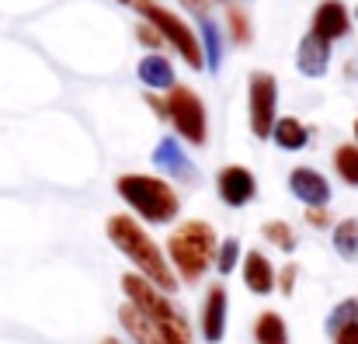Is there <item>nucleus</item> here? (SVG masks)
Returning <instances> with one entry per match:
<instances>
[{
    "label": "nucleus",
    "mask_w": 358,
    "mask_h": 344,
    "mask_svg": "<svg viewBox=\"0 0 358 344\" xmlns=\"http://www.w3.org/2000/svg\"><path fill=\"white\" fill-rule=\"evenodd\" d=\"M334 344H358V324H348L334 334Z\"/></svg>",
    "instance_id": "nucleus-29"
},
{
    "label": "nucleus",
    "mask_w": 358,
    "mask_h": 344,
    "mask_svg": "<svg viewBox=\"0 0 358 344\" xmlns=\"http://www.w3.org/2000/svg\"><path fill=\"white\" fill-rule=\"evenodd\" d=\"M261 236H264L271 247L285 250V254H292V250H296V233H292V227H289V223H282V220L264 223V227H261Z\"/></svg>",
    "instance_id": "nucleus-23"
},
{
    "label": "nucleus",
    "mask_w": 358,
    "mask_h": 344,
    "mask_svg": "<svg viewBox=\"0 0 358 344\" xmlns=\"http://www.w3.org/2000/svg\"><path fill=\"white\" fill-rule=\"evenodd\" d=\"M227 17H230L234 42H237V45H247V42H250V21L243 17V10H240V7H230V10H227Z\"/></svg>",
    "instance_id": "nucleus-25"
},
{
    "label": "nucleus",
    "mask_w": 358,
    "mask_h": 344,
    "mask_svg": "<svg viewBox=\"0 0 358 344\" xmlns=\"http://www.w3.org/2000/svg\"><path fill=\"white\" fill-rule=\"evenodd\" d=\"M119 3H136V0H119Z\"/></svg>",
    "instance_id": "nucleus-34"
},
{
    "label": "nucleus",
    "mask_w": 358,
    "mask_h": 344,
    "mask_svg": "<svg viewBox=\"0 0 358 344\" xmlns=\"http://www.w3.org/2000/svg\"><path fill=\"white\" fill-rule=\"evenodd\" d=\"M237 264H240V240L237 236L220 240V247H216V271L220 275H234Z\"/></svg>",
    "instance_id": "nucleus-24"
},
{
    "label": "nucleus",
    "mask_w": 358,
    "mask_h": 344,
    "mask_svg": "<svg viewBox=\"0 0 358 344\" xmlns=\"http://www.w3.org/2000/svg\"><path fill=\"white\" fill-rule=\"evenodd\" d=\"M146 105L153 108V115H157V118H167V101H160L157 94H146Z\"/></svg>",
    "instance_id": "nucleus-31"
},
{
    "label": "nucleus",
    "mask_w": 358,
    "mask_h": 344,
    "mask_svg": "<svg viewBox=\"0 0 358 344\" xmlns=\"http://www.w3.org/2000/svg\"><path fill=\"white\" fill-rule=\"evenodd\" d=\"M153 164H157L164 174H171V178H178V181H185V185H199V171H195V164L185 157V150H181V143H178L174 136H164V139L153 146Z\"/></svg>",
    "instance_id": "nucleus-10"
},
{
    "label": "nucleus",
    "mask_w": 358,
    "mask_h": 344,
    "mask_svg": "<svg viewBox=\"0 0 358 344\" xmlns=\"http://www.w3.org/2000/svg\"><path fill=\"white\" fill-rule=\"evenodd\" d=\"M247 98H250V129H254V136L257 139H271L275 105H278V84H275V77L264 73V70L250 73Z\"/></svg>",
    "instance_id": "nucleus-7"
},
{
    "label": "nucleus",
    "mask_w": 358,
    "mask_h": 344,
    "mask_svg": "<svg viewBox=\"0 0 358 344\" xmlns=\"http://www.w3.org/2000/svg\"><path fill=\"white\" fill-rule=\"evenodd\" d=\"M101 344H122V341H115V338H105V341H101Z\"/></svg>",
    "instance_id": "nucleus-32"
},
{
    "label": "nucleus",
    "mask_w": 358,
    "mask_h": 344,
    "mask_svg": "<svg viewBox=\"0 0 358 344\" xmlns=\"http://www.w3.org/2000/svg\"><path fill=\"white\" fill-rule=\"evenodd\" d=\"M334 250L345 261H358V220H341L334 227Z\"/></svg>",
    "instance_id": "nucleus-19"
},
{
    "label": "nucleus",
    "mask_w": 358,
    "mask_h": 344,
    "mask_svg": "<svg viewBox=\"0 0 358 344\" xmlns=\"http://www.w3.org/2000/svg\"><path fill=\"white\" fill-rule=\"evenodd\" d=\"M122 292L139 313H146L157 324L164 344H192V327H188L185 313L178 310V303L171 296H164L157 285H150L143 275H132V271L122 275Z\"/></svg>",
    "instance_id": "nucleus-3"
},
{
    "label": "nucleus",
    "mask_w": 358,
    "mask_h": 344,
    "mask_svg": "<svg viewBox=\"0 0 358 344\" xmlns=\"http://www.w3.org/2000/svg\"><path fill=\"white\" fill-rule=\"evenodd\" d=\"M119 324L125 327V334H129V338H132L136 344H164L160 331H157V324H153L146 313H139L132 303H122Z\"/></svg>",
    "instance_id": "nucleus-16"
},
{
    "label": "nucleus",
    "mask_w": 358,
    "mask_h": 344,
    "mask_svg": "<svg viewBox=\"0 0 358 344\" xmlns=\"http://www.w3.org/2000/svg\"><path fill=\"white\" fill-rule=\"evenodd\" d=\"M296 278H299V268H296V264H285L282 271H275V289H278L282 296H292Z\"/></svg>",
    "instance_id": "nucleus-26"
},
{
    "label": "nucleus",
    "mask_w": 358,
    "mask_h": 344,
    "mask_svg": "<svg viewBox=\"0 0 358 344\" xmlns=\"http://www.w3.org/2000/svg\"><path fill=\"white\" fill-rule=\"evenodd\" d=\"M199 28H202V59L216 73L220 70V31H216V24L209 17H199Z\"/></svg>",
    "instance_id": "nucleus-22"
},
{
    "label": "nucleus",
    "mask_w": 358,
    "mask_h": 344,
    "mask_svg": "<svg viewBox=\"0 0 358 344\" xmlns=\"http://www.w3.org/2000/svg\"><path fill=\"white\" fill-rule=\"evenodd\" d=\"M306 223H310L313 229L331 227V213H327V209H306Z\"/></svg>",
    "instance_id": "nucleus-28"
},
{
    "label": "nucleus",
    "mask_w": 358,
    "mask_h": 344,
    "mask_svg": "<svg viewBox=\"0 0 358 344\" xmlns=\"http://www.w3.org/2000/svg\"><path fill=\"white\" fill-rule=\"evenodd\" d=\"M254 341L257 344H289V327H285L282 313L264 310V313L254 320Z\"/></svg>",
    "instance_id": "nucleus-18"
},
{
    "label": "nucleus",
    "mask_w": 358,
    "mask_h": 344,
    "mask_svg": "<svg viewBox=\"0 0 358 344\" xmlns=\"http://www.w3.org/2000/svg\"><path fill=\"white\" fill-rule=\"evenodd\" d=\"M132 7L146 17V24H153V28L164 35V42H171V45L188 59V66H192V70H202V66H206V59H202V45H199L195 31H192V28L174 14V10L160 7L157 0H136Z\"/></svg>",
    "instance_id": "nucleus-5"
},
{
    "label": "nucleus",
    "mask_w": 358,
    "mask_h": 344,
    "mask_svg": "<svg viewBox=\"0 0 358 344\" xmlns=\"http://www.w3.org/2000/svg\"><path fill=\"white\" fill-rule=\"evenodd\" d=\"M216 188H220V199H223L230 209H243V206L254 202V195H257V178H254L247 167L230 164V167L220 171Z\"/></svg>",
    "instance_id": "nucleus-8"
},
{
    "label": "nucleus",
    "mask_w": 358,
    "mask_h": 344,
    "mask_svg": "<svg viewBox=\"0 0 358 344\" xmlns=\"http://www.w3.org/2000/svg\"><path fill=\"white\" fill-rule=\"evenodd\" d=\"M216 229L206 220H188L167 236V264L178 275V282H202V275L216 264Z\"/></svg>",
    "instance_id": "nucleus-2"
},
{
    "label": "nucleus",
    "mask_w": 358,
    "mask_h": 344,
    "mask_svg": "<svg viewBox=\"0 0 358 344\" xmlns=\"http://www.w3.org/2000/svg\"><path fill=\"white\" fill-rule=\"evenodd\" d=\"M334 167H338V174H341L345 185L358 188V146L355 143H345V146L334 150Z\"/></svg>",
    "instance_id": "nucleus-20"
},
{
    "label": "nucleus",
    "mask_w": 358,
    "mask_h": 344,
    "mask_svg": "<svg viewBox=\"0 0 358 344\" xmlns=\"http://www.w3.org/2000/svg\"><path fill=\"white\" fill-rule=\"evenodd\" d=\"M271 139H275V146H282V150H303V146L310 143V129H306L299 118L285 115V118H275Z\"/></svg>",
    "instance_id": "nucleus-17"
},
{
    "label": "nucleus",
    "mask_w": 358,
    "mask_h": 344,
    "mask_svg": "<svg viewBox=\"0 0 358 344\" xmlns=\"http://www.w3.org/2000/svg\"><path fill=\"white\" fill-rule=\"evenodd\" d=\"M136 38H139V42H143L146 49H153V52H160V49H164V35H160V31H157L153 24H146V21H143V24L136 28Z\"/></svg>",
    "instance_id": "nucleus-27"
},
{
    "label": "nucleus",
    "mask_w": 358,
    "mask_h": 344,
    "mask_svg": "<svg viewBox=\"0 0 358 344\" xmlns=\"http://www.w3.org/2000/svg\"><path fill=\"white\" fill-rule=\"evenodd\" d=\"M105 233H108V240L119 247L122 254L139 268V275H143L150 285H157L164 296H171V292L178 289V275L171 271L167 254L160 250V243L139 227L132 216H112L108 227H105Z\"/></svg>",
    "instance_id": "nucleus-1"
},
{
    "label": "nucleus",
    "mask_w": 358,
    "mask_h": 344,
    "mask_svg": "<svg viewBox=\"0 0 358 344\" xmlns=\"http://www.w3.org/2000/svg\"><path fill=\"white\" fill-rule=\"evenodd\" d=\"M289 192L306 209H327V202H331V181L320 171H313V167H296L289 174Z\"/></svg>",
    "instance_id": "nucleus-9"
},
{
    "label": "nucleus",
    "mask_w": 358,
    "mask_h": 344,
    "mask_svg": "<svg viewBox=\"0 0 358 344\" xmlns=\"http://www.w3.org/2000/svg\"><path fill=\"white\" fill-rule=\"evenodd\" d=\"M167 118L174 122L178 136H185L192 146H202L206 143V132H209V125H206V105H202V98L192 87H181V84L171 87Z\"/></svg>",
    "instance_id": "nucleus-6"
},
{
    "label": "nucleus",
    "mask_w": 358,
    "mask_h": 344,
    "mask_svg": "<svg viewBox=\"0 0 358 344\" xmlns=\"http://www.w3.org/2000/svg\"><path fill=\"white\" fill-rule=\"evenodd\" d=\"M192 14H199V17H206L209 14V7H213V0H181Z\"/></svg>",
    "instance_id": "nucleus-30"
},
{
    "label": "nucleus",
    "mask_w": 358,
    "mask_h": 344,
    "mask_svg": "<svg viewBox=\"0 0 358 344\" xmlns=\"http://www.w3.org/2000/svg\"><path fill=\"white\" fill-rule=\"evenodd\" d=\"M296 66H299V73H306V77H324L327 66H331V42H324L320 35L310 31V35L299 42V49H296Z\"/></svg>",
    "instance_id": "nucleus-13"
},
{
    "label": "nucleus",
    "mask_w": 358,
    "mask_h": 344,
    "mask_svg": "<svg viewBox=\"0 0 358 344\" xmlns=\"http://www.w3.org/2000/svg\"><path fill=\"white\" fill-rule=\"evenodd\" d=\"M243 285L254 296H271L275 292V268L261 250H247L243 257Z\"/></svg>",
    "instance_id": "nucleus-14"
},
{
    "label": "nucleus",
    "mask_w": 358,
    "mask_h": 344,
    "mask_svg": "<svg viewBox=\"0 0 358 344\" xmlns=\"http://www.w3.org/2000/svg\"><path fill=\"white\" fill-rule=\"evenodd\" d=\"M136 73H139V80H143L150 91H171V87L178 84L171 59H167V56H160V52L143 56V59H139V66H136Z\"/></svg>",
    "instance_id": "nucleus-15"
},
{
    "label": "nucleus",
    "mask_w": 358,
    "mask_h": 344,
    "mask_svg": "<svg viewBox=\"0 0 358 344\" xmlns=\"http://www.w3.org/2000/svg\"><path fill=\"white\" fill-rule=\"evenodd\" d=\"M227 310H230V296L227 285H209L206 303H202V338L209 344H220L227 338Z\"/></svg>",
    "instance_id": "nucleus-11"
},
{
    "label": "nucleus",
    "mask_w": 358,
    "mask_h": 344,
    "mask_svg": "<svg viewBox=\"0 0 358 344\" xmlns=\"http://www.w3.org/2000/svg\"><path fill=\"white\" fill-rule=\"evenodd\" d=\"M348 324H358V296H352V299H341L331 313H327V324H324V331L334 338L341 327H348Z\"/></svg>",
    "instance_id": "nucleus-21"
},
{
    "label": "nucleus",
    "mask_w": 358,
    "mask_h": 344,
    "mask_svg": "<svg viewBox=\"0 0 358 344\" xmlns=\"http://www.w3.org/2000/svg\"><path fill=\"white\" fill-rule=\"evenodd\" d=\"M115 192L119 199L146 223L153 227H164V223H174L178 213H181V199L178 192L164 181V178H150V174H122L115 181Z\"/></svg>",
    "instance_id": "nucleus-4"
},
{
    "label": "nucleus",
    "mask_w": 358,
    "mask_h": 344,
    "mask_svg": "<svg viewBox=\"0 0 358 344\" xmlns=\"http://www.w3.org/2000/svg\"><path fill=\"white\" fill-rule=\"evenodd\" d=\"M313 35H320L324 42H334V38H345L352 31V14L341 0H324L317 10H313Z\"/></svg>",
    "instance_id": "nucleus-12"
},
{
    "label": "nucleus",
    "mask_w": 358,
    "mask_h": 344,
    "mask_svg": "<svg viewBox=\"0 0 358 344\" xmlns=\"http://www.w3.org/2000/svg\"><path fill=\"white\" fill-rule=\"evenodd\" d=\"M355 146H358V118H355Z\"/></svg>",
    "instance_id": "nucleus-33"
}]
</instances>
